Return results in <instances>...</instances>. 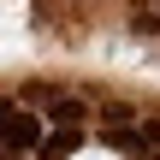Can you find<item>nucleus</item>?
Instances as JSON below:
<instances>
[{"label":"nucleus","instance_id":"nucleus-6","mask_svg":"<svg viewBox=\"0 0 160 160\" xmlns=\"http://www.w3.org/2000/svg\"><path fill=\"white\" fill-rule=\"evenodd\" d=\"M137 137H142V142H148V154H154V148H160V119H142V125H137Z\"/></svg>","mask_w":160,"mask_h":160},{"label":"nucleus","instance_id":"nucleus-5","mask_svg":"<svg viewBox=\"0 0 160 160\" xmlns=\"http://www.w3.org/2000/svg\"><path fill=\"white\" fill-rule=\"evenodd\" d=\"M101 125H131V107H119V101H101Z\"/></svg>","mask_w":160,"mask_h":160},{"label":"nucleus","instance_id":"nucleus-8","mask_svg":"<svg viewBox=\"0 0 160 160\" xmlns=\"http://www.w3.org/2000/svg\"><path fill=\"white\" fill-rule=\"evenodd\" d=\"M148 160H160V148H154V154H148Z\"/></svg>","mask_w":160,"mask_h":160},{"label":"nucleus","instance_id":"nucleus-2","mask_svg":"<svg viewBox=\"0 0 160 160\" xmlns=\"http://www.w3.org/2000/svg\"><path fill=\"white\" fill-rule=\"evenodd\" d=\"M77 148H83V125H53V131H42V142H36L42 160H71Z\"/></svg>","mask_w":160,"mask_h":160},{"label":"nucleus","instance_id":"nucleus-1","mask_svg":"<svg viewBox=\"0 0 160 160\" xmlns=\"http://www.w3.org/2000/svg\"><path fill=\"white\" fill-rule=\"evenodd\" d=\"M36 142H42V119H30V113L12 107V113L0 119V148H6V154H30Z\"/></svg>","mask_w":160,"mask_h":160},{"label":"nucleus","instance_id":"nucleus-7","mask_svg":"<svg viewBox=\"0 0 160 160\" xmlns=\"http://www.w3.org/2000/svg\"><path fill=\"white\" fill-rule=\"evenodd\" d=\"M6 113H12V101H6V95H0V119H6Z\"/></svg>","mask_w":160,"mask_h":160},{"label":"nucleus","instance_id":"nucleus-4","mask_svg":"<svg viewBox=\"0 0 160 160\" xmlns=\"http://www.w3.org/2000/svg\"><path fill=\"white\" fill-rule=\"evenodd\" d=\"M131 30L137 36H154L160 30V6H131Z\"/></svg>","mask_w":160,"mask_h":160},{"label":"nucleus","instance_id":"nucleus-3","mask_svg":"<svg viewBox=\"0 0 160 160\" xmlns=\"http://www.w3.org/2000/svg\"><path fill=\"white\" fill-rule=\"evenodd\" d=\"M101 148H113V154H125V160H148V142L137 137V125H107L101 131Z\"/></svg>","mask_w":160,"mask_h":160}]
</instances>
